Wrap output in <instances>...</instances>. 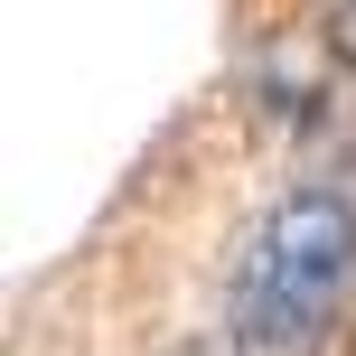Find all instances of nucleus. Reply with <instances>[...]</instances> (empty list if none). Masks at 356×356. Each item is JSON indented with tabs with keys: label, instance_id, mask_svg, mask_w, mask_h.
<instances>
[{
	"label": "nucleus",
	"instance_id": "f257e3e1",
	"mask_svg": "<svg viewBox=\"0 0 356 356\" xmlns=\"http://www.w3.org/2000/svg\"><path fill=\"white\" fill-rule=\"evenodd\" d=\"M356 272V207L328 188H300L263 216V234L244 244V272H234V328L253 347L291 356L319 338V319L338 309Z\"/></svg>",
	"mask_w": 356,
	"mask_h": 356
},
{
	"label": "nucleus",
	"instance_id": "f03ea898",
	"mask_svg": "<svg viewBox=\"0 0 356 356\" xmlns=\"http://www.w3.org/2000/svg\"><path fill=\"white\" fill-rule=\"evenodd\" d=\"M328 38H338V56L356 66V0H328Z\"/></svg>",
	"mask_w": 356,
	"mask_h": 356
}]
</instances>
